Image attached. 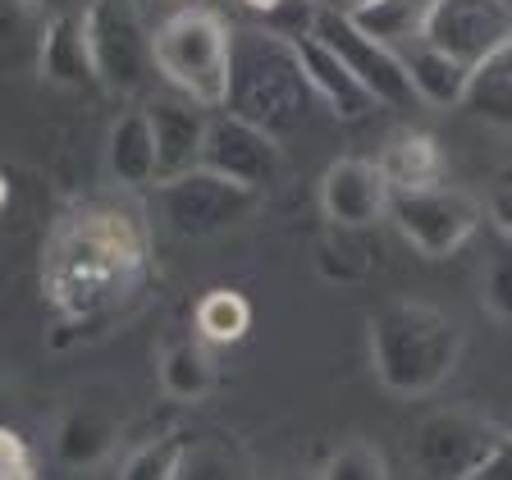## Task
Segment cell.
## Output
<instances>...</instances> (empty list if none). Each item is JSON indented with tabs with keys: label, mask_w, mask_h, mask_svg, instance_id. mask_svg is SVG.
<instances>
[{
	"label": "cell",
	"mask_w": 512,
	"mask_h": 480,
	"mask_svg": "<svg viewBox=\"0 0 512 480\" xmlns=\"http://www.w3.org/2000/svg\"><path fill=\"white\" fill-rule=\"evenodd\" d=\"M147 261V234L124 211H78L46 256V293L69 320L110 311L133 293Z\"/></svg>",
	"instance_id": "obj_1"
},
{
	"label": "cell",
	"mask_w": 512,
	"mask_h": 480,
	"mask_svg": "<svg viewBox=\"0 0 512 480\" xmlns=\"http://www.w3.org/2000/svg\"><path fill=\"white\" fill-rule=\"evenodd\" d=\"M375 380L394 398L435 394L462 362V330L426 302H384L366 325Z\"/></svg>",
	"instance_id": "obj_2"
},
{
	"label": "cell",
	"mask_w": 512,
	"mask_h": 480,
	"mask_svg": "<svg viewBox=\"0 0 512 480\" xmlns=\"http://www.w3.org/2000/svg\"><path fill=\"white\" fill-rule=\"evenodd\" d=\"M311 101H316V92L307 83L293 37H279L270 28L234 32V69H229L224 110L252 119L284 142L293 128H302Z\"/></svg>",
	"instance_id": "obj_3"
},
{
	"label": "cell",
	"mask_w": 512,
	"mask_h": 480,
	"mask_svg": "<svg viewBox=\"0 0 512 480\" xmlns=\"http://www.w3.org/2000/svg\"><path fill=\"white\" fill-rule=\"evenodd\" d=\"M151 69L188 101L220 110L234 69V28L211 10H179L151 32Z\"/></svg>",
	"instance_id": "obj_4"
},
{
	"label": "cell",
	"mask_w": 512,
	"mask_h": 480,
	"mask_svg": "<svg viewBox=\"0 0 512 480\" xmlns=\"http://www.w3.org/2000/svg\"><path fill=\"white\" fill-rule=\"evenodd\" d=\"M261 206V188L238 183L211 165H192L183 174L160 179V211L170 220L174 234L183 238H211L243 224Z\"/></svg>",
	"instance_id": "obj_5"
},
{
	"label": "cell",
	"mask_w": 512,
	"mask_h": 480,
	"mask_svg": "<svg viewBox=\"0 0 512 480\" xmlns=\"http://www.w3.org/2000/svg\"><path fill=\"white\" fill-rule=\"evenodd\" d=\"M480 215H485V202H476L471 192L444 188V183L394 188V197H389V220H394L398 238L430 261L458 252L480 229Z\"/></svg>",
	"instance_id": "obj_6"
},
{
	"label": "cell",
	"mask_w": 512,
	"mask_h": 480,
	"mask_svg": "<svg viewBox=\"0 0 512 480\" xmlns=\"http://www.w3.org/2000/svg\"><path fill=\"white\" fill-rule=\"evenodd\" d=\"M87 46H92L96 83L110 92H138L151 64V32L142 28L128 0H87L83 5Z\"/></svg>",
	"instance_id": "obj_7"
},
{
	"label": "cell",
	"mask_w": 512,
	"mask_h": 480,
	"mask_svg": "<svg viewBox=\"0 0 512 480\" xmlns=\"http://www.w3.org/2000/svg\"><path fill=\"white\" fill-rule=\"evenodd\" d=\"M311 32L343 55V64L362 78L366 92H371L380 106H412V101H421L416 87H412V74H407V64H403V51L375 42L371 32H362L357 23H352L348 10H339V5H320Z\"/></svg>",
	"instance_id": "obj_8"
},
{
	"label": "cell",
	"mask_w": 512,
	"mask_h": 480,
	"mask_svg": "<svg viewBox=\"0 0 512 480\" xmlns=\"http://www.w3.org/2000/svg\"><path fill=\"white\" fill-rule=\"evenodd\" d=\"M503 430L494 421L462 407L435 412L416 426L412 439V462L421 476H444V480H471L480 467V458L499 444Z\"/></svg>",
	"instance_id": "obj_9"
},
{
	"label": "cell",
	"mask_w": 512,
	"mask_h": 480,
	"mask_svg": "<svg viewBox=\"0 0 512 480\" xmlns=\"http://www.w3.org/2000/svg\"><path fill=\"white\" fill-rule=\"evenodd\" d=\"M202 165L266 192L270 183H279V174H284V147H279V138L266 133L261 124H252V119L220 106L206 119Z\"/></svg>",
	"instance_id": "obj_10"
},
{
	"label": "cell",
	"mask_w": 512,
	"mask_h": 480,
	"mask_svg": "<svg viewBox=\"0 0 512 480\" xmlns=\"http://www.w3.org/2000/svg\"><path fill=\"white\" fill-rule=\"evenodd\" d=\"M421 42L458 55L476 69L499 46L512 42V0H435Z\"/></svg>",
	"instance_id": "obj_11"
},
{
	"label": "cell",
	"mask_w": 512,
	"mask_h": 480,
	"mask_svg": "<svg viewBox=\"0 0 512 480\" xmlns=\"http://www.w3.org/2000/svg\"><path fill=\"white\" fill-rule=\"evenodd\" d=\"M389 197H394V183L380 160L343 156L320 179V211L343 229H371L380 215H389Z\"/></svg>",
	"instance_id": "obj_12"
},
{
	"label": "cell",
	"mask_w": 512,
	"mask_h": 480,
	"mask_svg": "<svg viewBox=\"0 0 512 480\" xmlns=\"http://www.w3.org/2000/svg\"><path fill=\"white\" fill-rule=\"evenodd\" d=\"M293 42H298V60H302V69H307L311 92H316L320 101L330 106V115L362 119L366 110L380 106V101L366 92L362 78H357L348 64H343V55L334 51L330 42H320L316 32H302V37H293Z\"/></svg>",
	"instance_id": "obj_13"
},
{
	"label": "cell",
	"mask_w": 512,
	"mask_h": 480,
	"mask_svg": "<svg viewBox=\"0 0 512 480\" xmlns=\"http://www.w3.org/2000/svg\"><path fill=\"white\" fill-rule=\"evenodd\" d=\"M37 69H42V78L55 83V87H92L96 83V64H92V46H87L83 10H64V14H46L42 19Z\"/></svg>",
	"instance_id": "obj_14"
},
{
	"label": "cell",
	"mask_w": 512,
	"mask_h": 480,
	"mask_svg": "<svg viewBox=\"0 0 512 480\" xmlns=\"http://www.w3.org/2000/svg\"><path fill=\"white\" fill-rule=\"evenodd\" d=\"M115 444H119V416L106 403L74 398L55 421V458L64 467H101L115 453Z\"/></svg>",
	"instance_id": "obj_15"
},
{
	"label": "cell",
	"mask_w": 512,
	"mask_h": 480,
	"mask_svg": "<svg viewBox=\"0 0 512 480\" xmlns=\"http://www.w3.org/2000/svg\"><path fill=\"white\" fill-rule=\"evenodd\" d=\"M106 170L124 188H142V183H160V151H156V128H151V110H124L110 124L106 138Z\"/></svg>",
	"instance_id": "obj_16"
},
{
	"label": "cell",
	"mask_w": 512,
	"mask_h": 480,
	"mask_svg": "<svg viewBox=\"0 0 512 480\" xmlns=\"http://www.w3.org/2000/svg\"><path fill=\"white\" fill-rule=\"evenodd\" d=\"M206 106L188 101V106H156L151 110V128H156V151H160V179L183 174L192 165H202V142H206Z\"/></svg>",
	"instance_id": "obj_17"
},
{
	"label": "cell",
	"mask_w": 512,
	"mask_h": 480,
	"mask_svg": "<svg viewBox=\"0 0 512 480\" xmlns=\"http://www.w3.org/2000/svg\"><path fill=\"white\" fill-rule=\"evenodd\" d=\"M430 10H435V0H352L348 5L352 23L394 51H407L426 37Z\"/></svg>",
	"instance_id": "obj_18"
},
{
	"label": "cell",
	"mask_w": 512,
	"mask_h": 480,
	"mask_svg": "<svg viewBox=\"0 0 512 480\" xmlns=\"http://www.w3.org/2000/svg\"><path fill=\"white\" fill-rule=\"evenodd\" d=\"M403 64H407V74H412V87L421 101H430V106H462L467 83H471V64H462L458 55L439 51L430 42L407 46Z\"/></svg>",
	"instance_id": "obj_19"
},
{
	"label": "cell",
	"mask_w": 512,
	"mask_h": 480,
	"mask_svg": "<svg viewBox=\"0 0 512 480\" xmlns=\"http://www.w3.org/2000/svg\"><path fill=\"white\" fill-rule=\"evenodd\" d=\"M380 165L394 188H430L444 179V147L421 128H403L384 142Z\"/></svg>",
	"instance_id": "obj_20"
},
{
	"label": "cell",
	"mask_w": 512,
	"mask_h": 480,
	"mask_svg": "<svg viewBox=\"0 0 512 480\" xmlns=\"http://www.w3.org/2000/svg\"><path fill=\"white\" fill-rule=\"evenodd\" d=\"M462 106H467L471 115H480L485 124L512 128V42L499 46L490 60H480L476 69H471Z\"/></svg>",
	"instance_id": "obj_21"
},
{
	"label": "cell",
	"mask_w": 512,
	"mask_h": 480,
	"mask_svg": "<svg viewBox=\"0 0 512 480\" xmlns=\"http://www.w3.org/2000/svg\"><path fill=\"white\" fill-rule=\"evenodd\" d=\"M160 384L165 394L179 403H197L215 389V366L206 357V348L197 339H174L170 348L160 352Z\"/></svg>",
	"instance_id": "obj_22"
},
{
	"label": "cell",
	"mask_w": 512,
	"mask_h": 480,
	"mask_svg": "<svg viewBox=\"0 0 512 480\" xmlns=\"http://www.w3.org/2000/svg\"><path fill=\"white\" fill-rule=\"evenodd\" d=\"M252 325V302L238 288H211L197 302V334L211 343H238Z\"/></svg>",
	"instance_id": "obj_23"
},
{
	"label": "cell",
	"mask_w": 512,
	"mask_h": 480,
	"mask_svg": "<svg viewBox=\"0 0 512 480\" xmlns=\"http://www.w3.org/2000/svg\"><path fill=\"white\" fill-rule=\"evenodd\" d=\"M480 293H485V307L494 320L512 325V238H499L485 256V270H480Z\"/></svg>",
	"instance_id": "obj_24"
},
{
	"label": "cell",
	"mask_w": 512,
	"mask_h": 480,
	"mask_svg": "<svg viewBox=\"0 0 512 480\" xmlns=\"http://www.w3.org/2000/svg\"><path fill=\"white\" fill-rule=\"evenodd\" d=\"M320 476L325 480H384L389 476V462H384V453L371 439H352V444L334 448L330 458H325Z\"/></svg>",
	"instance_id": "obj_25"
},
{
	"label": "cell",
	"mask_w": 512,
	"mask_h": 480,
	"mask_svg": "<svg viewBox=\"0 0 512 480\" xmlns=\"http://www.w3.org/2000/svg\"><path fill=\"white\" fill-rule=\"evenodd\" d=\"M348 238H352V229H343V224H330V238H325V243H320V252H316L320 275L343 279V284H348V279H366L375 270V256L348 247Z\"/></svg>",
	"instance_id": "obj_26"
},
{
	"label": "cell",
	"mask_w": 512,
	"mask_h": 480,
	"mask_svg": "<svg viewBox=\"0 0 512 480\" xmlns=\"http://www.w3.org/2000/svg\"><path fill=\"white\" fill-rule=\"evenodd\" d=\"M243 5L256 14L261 28L279 32V37H302V32H311V23H316V14H320V0H243Z\"/></svg>",
	"instance_id": "obj_27"
},
{
	"label": "cell",
	"mask_w": 512,
	"mask_h": 480,
	"mask_svg": "<svg viewBox=\"0 0 512 480\" xmlns=\"http://www.w3.org/2000/svg\"><path fill=\"white\" fill-rule=\"evenodd\" d=\"M183 448H188V444H183V435H165V439H156V444L138 448L133 458H124L119 476H124V480H142V476L165 480V476H179Z\"/></svg>",
	"instance_id": "obj_28"
},
{
	"label": "cell",
	"mask_w": 512,
	"mask_h": 480,
	"mask_svg": "<svg viewBox=\"0 0 512 480\" xmlns=\"http://www.w3.org/2000/svg\"><path fill=\"white\" fill-rule=\"evenodd\" d=\"M37 476V458H32L28 439L14 426H0V480H28Z\"/></svg>",
	"instance_id": "obj_29"
},
{
	"label": "cell",
	"mask_w": 512,
	"mask_h": 480,
	"mask_svg": "<svg viewBox=\"0 0 512 480\" xmlns=\"http://www.w3.org/2000/svg\"><path fill=\"white\" fill-rule=\"evenodd\" d=\"M485 215H490V224L503 238H512V165L494 174L490 192H485Z\"/></svg>",
	"instance_id": "obj_30"
},
{
	"label": "cell",
	"mask_w": 512,
	"mask_h": 480,
	"mask_svg": "<svg viewBox=\"0 0 512 480\" xmlns=\"http://www.w3.org/2000/svg\"><path fill=\"white\" fill-rule=\"evenodd\" d=\"M32 19L42 14L32 10V0H0V46H14L23 32L32 28Z\"/></svg>",
	"instance_id": "obj_31"
},
{
	"label": "cell",
	"mask_w": 512,
	"mask_h": 480,
	"mask_svg": "<svg viewBox=\"0 0 512 480\" xmlns=\"http://www.w3.org/2000/svg\"><path fill=\"white\" fill-rule=\"evenodd\" d=\"M471 480H512V435L508 430H503L499 444L480 458V467H476V476Z\"/></svg>",
	"instance_id": "obj_32"
},
{
	"label": "cell",
	"mask_w": 512,
	"mask_h": 480,
	"mask_svg": "<svg viewBox=\"0 0 512 480\" xmlns=\"http://www.w3.org/2000/svg\"><path fill=\"white\" fill-rule=\"evenodd\" d=\"M32 10H37V14L46 19V14H64V10H74V0H32Z\"/></svg>",
	"instance_id": "obj_33"
},
{
	"label": "cell",
	"mask_w": 512,
	"mask_h": 480,
	"mask_svg": "<svg viewBox=\"0 0 512 480\" xmlns=\"http://www.w3.org/2000/svg\"><path fill=\"white\" fill-rule=\"evenodd\" d=\"M10 412H14V394L10 384H0V426H10Z\"/></svg>",
	"instance_id": "obj_34"
},
{
	"label": "cell",
	"mask_w": 512,
	"mask_h": 480,
	"mask_svg": "<svg viewBox=\"0 0 512 480\" xmlns=\"http://www.w3.org/2000/svg\"><path fill=\"white\" fill-rule=\"evenodd\" d=\"M0 202H5V179H0Z\"/></svg>",
	"instance_id": "obj_35"
}]
</instances>
